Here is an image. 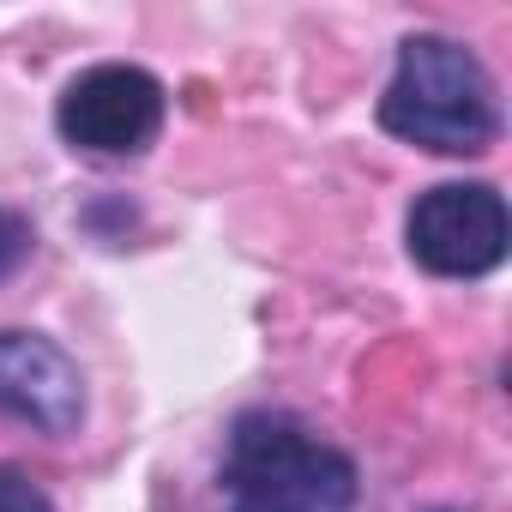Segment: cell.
<instances>
[{"label":"cell","instance_id":"cell-1","mask_svg":"<svg viewBox=\"0 0 512 512\" xmlns=\"http://www.w3.org/2000/svg\"><path fill=\"white\" fill-rule=\"evenodd\" d=\"M380 127L440 157H482L500 139V97L488 67L464 43L416 31L398 43V67L380 97Z\"/></svg>","mask_w":512,"mask_h":512},{"label":"cell","instance_id":"cell-2","mask_svg":"<svg viewBox=\"0 0 512 512\" xmlns=\"http://www.w3.org/2000/svg\"><path fill=\"white\" fill-rule=\"evenodd\" d=\"M223 512H350L356 464L284 410H247L223 446Z\"/></svg>","mask_w":512,"mask_h":512},{"label":"cell","instance_id":"cell-3","mask_svg":"<svg viewBox=\"0 0 512 512\" xmlns=\"http://www.w3.org/2000/svg\"><path fill=\"white\" fill-rule=\"evenodd\" d=\"M163 115H169L163 79L133 67V61L85 67L55 103L61 139L73 151H91V157H139V151H151L157 133H163Z\"/></svg>","mask_w":512,"mask_h":512},{"label":"cell","instance_id":"cell-4","mask_svg":"<svg viewBox=\"0 0 512 512\" xmlns=\"http://www.w3.org/2000/svg\"><path fill=\"white\" fill-rule=\"evenodd\" d=\"M512 241V217L500 187L488 181H446L428 187L410 217H404V247L410 260L434 278H482L506 260Z\"/></svg>","mask_w":512,"mask_h":512},{"label":"cell","instance_id":"cell-5","mask_svg":"<svg viewBox=\"0 0 512 512\" xmlns=\"http://www.w3.org/2000/svg\"><path fill=\"white\" fill-rule=\"evenodd\" d=\"M0 416L31 422L49 440L79 434L85 428V374H79V362L43 332L0 326Z\"/></svg>","mask_w":512,"mask_h":512},{"label":"cell","instance_id":"cell-6","mask_svg":"<svg viewBox=\"0 0 512 512\" xmlns=\"http://www.w3.org/2000/svg\"><path fill=\"white\" fill-rule=\"evenodd\" d=\"M31 247H37L31 217H25V211H13V205H0V284L19 278V266L31 260Z\"/></svg>","mask_w":512,"mask_h":512},{"label":"cell","instance_id":"cell-7","mask_svg":"<svg viewBox=\"0 0 512 512\" xmlns=\"http://www.w3.org/2000/svg\"><path fill=\"white\" fill-rule=\"evenodd\" d=\"M0 512H55V500L43 494V482L19 464H0Z\"/></svg>","mask_w":512,"mask_h":512}]
</instances>
